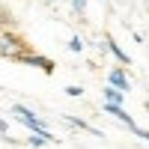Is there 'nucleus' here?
Segmentation results:
<instances>
[{"label": "nucleus", "instance_id": "f257e3e1", "mask_svg": "<svg viewBox=\"0 0 149 149\" xmlns=\"http://www.w3.org/2000/svg\"><path fill=\"white\" fill-rule=\"evenodd\" d=\"M12 116H15L24 128H30V134H42V137H54L51 134V128H48V122L36 113V110H30L27 104H12ZM54 140H60V137H54Z\"/></svg>", "mask_w": 149, "mask_h": 149}, {"label": "nucleus", "instance_id": "f03ea898", "mask_svg": "<svg viewBox=\"0 0 149 149\" xmlns=\"http://www.w3.org/2000/svg\"><path fill=\"white\" fill-rule=\"evenodd\" d=\"M24 54V42L12 33H0V57H9V60H21Z\"/></svg>", "mask_w": 149, "mask_h": 149}, {"label": "nucleus", "instance_id": "7ed1b4c3", "mask_svg": "<svg viewBox=\"0 0 149 149\" xmlns=\"http://www.w3.org/2000/svg\"><path fill=\"white\" fill-rule=\"evenodd\" d=\"M107 86H113V90H119L122 95H125V93L131 90V78H128V72L119 69V66L110 69V72H107Z\"/></svg>", "mask_w": 149, "mask_h": 149}, {"label": "nucleus", "instance_id": "20e7f679", "mask_svg": "<svg viewBox=\"0 0 149 149\" xmlns=\"http://www.w3.org/2000/svg\"><path fill=\"white\" fill-rule=\"evenodd\" d=\"M21 60H24V63H30V66H36V69H42V72H48V74L54 72V60H48V57H42V54H24Z\"/></svg>", "mask_w": 149, "mask_h": 149}, {"label": "nucleus", "instance_id": "39448f33", "mask_svg": "<svg viewBox=\"0 0 149 149\" xmlns=\"http://www.w3.org/2000/svg\"><path fill=\"white\" fill-rule=\"evenodd\" d=\"M104 48H107V51H110V54H113V57L119 60V69H125V66H131V57H128L125 51H122V48H119V45H116L113 39H110V36L104 39Z\"/></svg>", "mask_w": 149, "mask_h": 149}, {"label": "nucleus", "instance_id": "423d86ee", "mask_svg": "<svg viewBox=\"0 0 149 149\" xmlns=\"http://www.w3.org/2000/svg\"><path fill=\"white\" fill-rule=\"evenodd\" d=\"M102 95H104V102H107V104H119V107L125 104V95H122L119 90H113V86H104Z\"/></svg>", "mask_w": 149, "mask_h": 149}, {"label": "nucleus", "instance_id": "0eeeda50", "mask_svg": "<svg viewBox=\"0 0 149 149\" xmlns=\"http://www.w3.org/2000/svg\"><path fill=\"white\" fill-rule=\"evenodd\" d=\"M66 122H69V125H74V128H81V131H90V134H95V137H102V131H98L95 125H90L86 119H78V116H66Z\"/></svg>", "mask_w": 149, "mask_h": 149}, {"label": "nucleus", "instance_id": "6e6552de", "mask_svg": "<svg viewBox=\"0 0 149 149\" xmlns=\"http://www.w3.org/2000/svg\"><path fill=\"white\" fill-rule=\"evenodd\" d=\"M48 143H57V140L54 137H42V134H30V137H27V146H33V149H42Z\"/></svg>", "mask_w": 149, "mask_h": 149}, {"label": "nucleus", "instance_id": "1a4fd4ad", "mask_svg": "<svg viewBox=\"0 0 149 149\" xmlns=\"http://www.w3.org/2000/svg\"><path fill=\"white\" fill-rule=\"evenodd\" d=\"M69 51L72 54H81L84 51V39H81V36H72V39H69Z\"/></svg>", "mask_w": 149, "mask_h": 149}, {"label": "nucleus", "instance_id": "9d476101", "mask_svg": "<svg viewBox=\"0 0 149 149\" xmlns=\"http://www.w3.org/2000/svg\"><path fill=\"white\" fill-rule=\"evenodd\" d=\"M86 3H90V0H72V9H74V15H84V12H86Z\"/></svg>", "mask_w": 149, "mask_h": 149}, {"label": "nucleus", "instance_id": "9b49d317", "mask_svg": "<svg viewBox=\"0 0 149 149\" xmlns=\"http://www.w3.org/2000/svg\"><path fill=\"white\" fill-rule=\"evenodd\" d=\"M66 95H72V98H78V95H84V90H81V86H66Z\"/></svg>", "mask_w": 149, "mask_h": 149}, {"label": "nucleus", "instance_id": "f8f14e48", "mask_svg": "<svg viewBox=\"0 0 149 149\" xmlns=\"http://www.w3.org/2000/svg\"><path fill=\"white\" fill-rule=\"evenodd\" d=\"M0 137H9V122L0 116Z\"/></svg>", "mask_w": 149, "mask_h": 149}, {"label": "nucleus", "instance_id": "ddd939ff", "mask_svg": "<svg viewBox=\"0 0 149 149\" xmlns=\"http://www.w3.org/2000/svg\"><path fill=\"white\" fill-rule=\"evenodd\" d=\"M134 134H137L140 140H146V143H149V131H146V128H137V131H134Z\"/></svg>", "mask_w": 149, "mask_h": 149}]
</instances>
